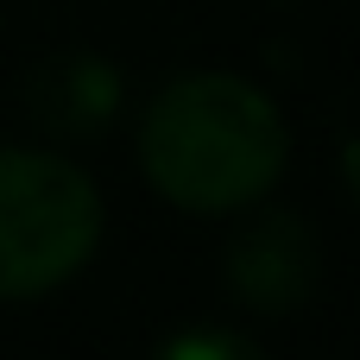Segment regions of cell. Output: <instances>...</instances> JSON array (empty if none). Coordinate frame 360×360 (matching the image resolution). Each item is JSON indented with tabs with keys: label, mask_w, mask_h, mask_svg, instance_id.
Here are the masks:
<instances>
[{
	"label": "cell",
	"mask_w": 360,
	"mask_h": 360,
	"mask_svg": "<svg viewBox=\"0 0 360 360\" xmlns=\"http://www.w3.org/2000/svg\"><path fill=\"white\" fill-rule=\"evenodd\" d=\"M120 108V76L95 51H51L25 76V114L63 139H89L114 120Z\"/></svg>",
	"instance_id": "obj_4"
},
{
	"label": "cell",
	"mask_w": 360,
	"mask_h": 360,
	"mask_svg": "<svg viewBox=\"0 0 360 360\" xmlns=\"http://www.w3.org/2000/svg\"><path fill=\"white\" fill-rule=\"evenodd\" d=\"M101 190L57 152L0 146V297H44L89 266Z\"/></svg>",
	"instance_id": "obj_2"
},
{
	"label": "cell",
	"mask_w": 360,
	"mask_h": 360,
	"mask_svg": "<svg viewBox=\"0 0 360 360\" xmlns=\"http://www.w3.org/2000/svg\"><path fill=\"white\" fill-rule=\"evenodd\" d=\"M285 152L291 139L272 95L228 70L165 82L139 120V165L152 190L184 215L253 209L278 184Z\"/></svg>",
	"instance_id": "obj_1"
},
{
	"label": "cell",
	"mask_w": 360,
	"mask_h": 360,
	"mask_svg": "<svg viewBox=\"0 0 360 360\" xmlns=\"http://www.w3.org/2000/svg\"><path fill=\"white\" fill-rule=\"evenodd\" d=\"M316 272H323L316 266V228L291 209H266L228 247V291L266 316L304 310L316 297Z\"/></svg>",
	"instance_id": "obj_3"
},
{
	"label": "cell",
	"mask_w": 360,
	"mask_h": 360,
	"mask_svg": "<svg viewBox=\"0 0 360 360\" xmlns=\"http://www.w3.org/2000/svg\"><path fill=\"white\" fill-rule=\"evenodd\" d=\"M253 360L259 348L253 342H240V335H177V342H165V360Z\"/></svg>",
	"instance_id": "obj_5"
}]
</instances>
